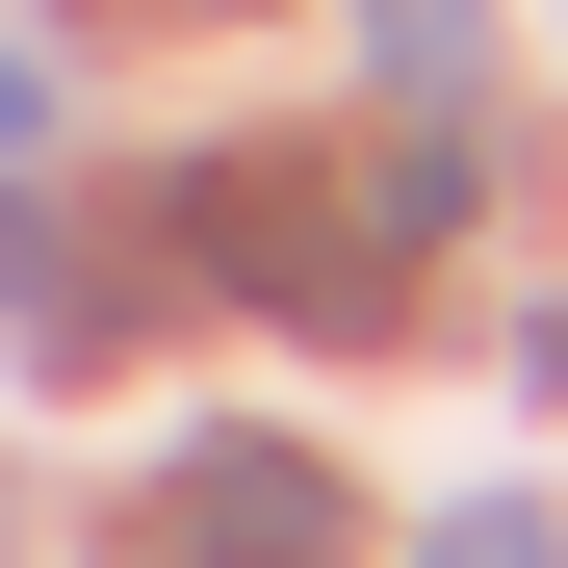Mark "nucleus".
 <instances>
[{
  "label": "nucleus",
  "instance_id": "423d86ee",
  "mask_svg": "<svg viewBox=\"0 0 568 568\" xmlns=\"http://www.w3.org/2000/svg\"><path fill=\"white\" fill-rule=\"evenodd\" d=\"M27 130H52V52H27V27H0V155H27Z\"/></svg>",
  "mask_w": 568,
  "mask_h": 568
},
{
  "label": "nucleus",
  "instance_id": "f03ea898",
  "mask_svg": "<svg viewBox=\"0 0 568 568\" xmlns=\"http://www.w3.org/2000/svg\"><path fill=\"white\" fill-rule=\"evenodd\" d=\"M336 542H362V491H336L311 439H207L155 491V568H336Z\"/></svg>",
  "mask_w": 568,
  "mask_h": 568
},
{
  "label": "nucleus",
  "instance_id": "39448f33",
  "mask_svg": "<svg viewBox=\"0 0 568 568\" xmlns=\"http://www.w3.org/2000/svg\"><path fill=\"white\" fill-rule=\"evenodd\" d=\"M0 311H78V284H52V207H0Z\"/></svg>",
  "mask_w": 568,
  "mask_h": 568
},
{
  "label": "nucleus",
  "instance_id": "7ed1b4c3",
  "mask_svg": "<svg viewBox=\"0 0 568 568\" xmlns=\"http://www.w3.org/2000/svg\"><path fill=\"white\" fill-rule=\"evenodd\" d=\"M362 52H388L414 104H465V52H491V0H362Z\"/></svg>",
  "mask_w": 568,
  "mask_h": 568
},
{
  "label": "nucleus",
  "instance_id": "0eeeda50",
  "mask_svg": "<svg viewBox=\"0 0 568 568\" xmlns=\"http://www.w3.org/2000/svg\"><path fill=\"white\" fill-rule=\"evenodd\" d=\"M542 388H568V311H542Z\"/></svg>",
  "mask_w": 568,
  "mask_h": 568
},
{
  "label": "nucleus",
  "instance_id": "20e7f679",
  "mask_svg": "<svg viewBox=\"0 0 568 568\" xmlns=\"http://www.w3.org/2000/svg\"><path fill=\"white\" fill-rule=\"evenodd\" d=\"M414 568H568V542H542V517H517V491H465V517H439V542H414Z\"/></svg>",
  "mask_w": 568,
  "mask_h": 568
},
{
  "label": "nucleus",
  "instance_id": "f257e3e1",
  "mask_svg": "<svg viewBox=\"0 0 568 568\" xmlns=\"http://www.w3.org/2000/svg\"><path fill=\"white\" fill-rule=\"evenodd\" d=\"M181 258H207L233 311H388V258H362V207L311 155H207V181H181Z\"/></svg>",
  "mask_w": 568,
  "mask_h": 568
}]
</instances>
